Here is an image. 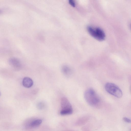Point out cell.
Masks as SVG:
<instances>
[{
    "label": "cell",
    "instance_id": "4",
    "mask_svg": "<svg viewBox=\"0 0 131 131\" xmlns=\"http://www.w3.org/2000/svg\"><path fill=\"white\" fill-rule=\"evenodd\" d=\"M88 31L90 34L96 39L99 41L104 40L105 37L104 31L99 28H94L91 26L87 27Z\"/></svg>",
    "mask_w": 131,
    "mask_h": 131
},
{
    "label": "cell",
    "instance_id": "5",
    "mask_svg": "<svg viewBox=\"0 0 131 131\" xmlns=\"http://www.w3.org/2000/svg\"><path fill=\"white\" fill-rule=\"evenodd\" d=\"M10 65L16 70H19L21 68L22 65L20 61L15 58H11L9 60Z\"/></svg>",
    "mask_w": 131,
    "mask_h": 131
},
{
    "label": "cell",
    "instance_id": "6",
    "mask_svg": "<svg viewBox=\"0 0 131 131\" xmlns=\"http://www.w3.org/2000/svg\"><path fill=\"white\" fill-rule=\"evenodd\" d=\"M22 83L25 87L29 88L31 87L33 85V80L29 77H26L24 78Z\"/></svg>",
    "mask_w": 131,
    "mask_h": 131
},
{
    "label": "cell",
    "instance_id": "10",
    "mask_svg": "<svg viewBox=\"0 0 131 131\" xmlns=\"http://www.w3.org/2000/svg\"><path fill=\"white\" fill-rule=\"evenodd\" d=\"M69 3L71 6L73 7H75L76 6L75 2L74 1L72 0H70L69 1Z\"/></svg>",
    "mask_w": 131,
    "mask_h": 131
},
{
    "label": "cell",
    "instance_id": "7",
    "mask_svg": "<svg viewBox=\"0 0 131 131\" xmlns=\"http://www.w3.org/2000/svg\"><path fill=\"white\" fill-rule=\"evenodd\" d=\"M62 71L64 75L67 77L70 76L72 73V69L67 65H64L62 67Z\"/></svg>",
    "mask_w": 131,
    "mask_h": 131
},
{
    "label": "cell",
    "instance_id": "1",
    "mask_svg": "<svg viewBox=\"0 0 131 131\" xmlns=\"http://www.w3.org/2000/svg\"><path fill=\"white\" fill-rule=\"evenodd\" d=\"M84 97L86 102L92 106H97L100 103L99 96L93 89L89 88L86 91Z\"/></svg>",
    "mask_w": 131,
    "mask_h": 131
},
{
    "label": "cell",
    "instance_id": "9",
    "mask_svg": "<svg viewBox=\"0 0 131 131\" xmlns=\"http://www.w3.org/2000/svg\"><path fill=\"white\" fill-rule=\"evenodd\" d=\"M44 105L43 103L42 102H40L38 103L37 105V106L38 108L39 109H41L44 107Z\"/></svg>",
    "mask_w": 131,
    "mask_h": 131
},
{
    "label": "cell",
    "instance_id": "2",
    "mask_svg": "<svg viewBox=\"0 0 131 131\" xmlns=\"http://www.w3.org/2000/svg\"><path fill=\"white\" fill-rule=\"evenodd\" d=\"M105 88L108 93L117 98H120L122 96L121 89L113 83H107L105 85Z\"/></svg>",
    "mask_w": 131,
    "mask_h": 131
},
{
    "label": "cell",
    "instance_id": "8",
    "mask_svg": "<svg viewBox=\"0 0 131 131\" xmlns=\"http://www.w3.org/2000/svg\"><path fill=\"white\" fill-rule=\"evenodd\" d=\"M42 122V120L41 119H37L32 122L30 124V126L32 127L38 126Z\"/></svg>",
    "mask_w": 131,
    "mask_h": 131
},
{
    "label": "cell",
    "instance_id": "11",
    "mask_svg": "<svg viewBox=\"0 0 131 131\" xmlns=\"http://www.w3.org/2000/svg\"><path fill=\"white\" fill-rule=\"evenodd\" d=\"M123 120L125 122L128 123H131V120L129 118L125 117L123 118Z\"/></svg>",
    "mask_w": 131,
    "mask_h": 131
},
{
    "label": "cell",
    "instance_id": "3",
    "mask_svg": "<svg viewBox=\"0 0 131 131\" xmlns=\"http://www.w3.org/2000/svg\"><path fill=\"white\" fill-rule=\"evenodd\" d=\"M61 109L60 114L61 115H71L73 112V109L71 103L65 97H63L61 100Z\"/></svg>",
    "mask_w": 131,
    "mask_h": 131
}]
</instances>
